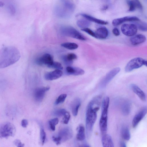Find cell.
Returning a JSON list of instances; mask_svg holds the SVG:
<instances>
[{
    "mask_svg": "<svg viewBox=\"0 0 147 147\" xmlns=\"http://www.w3.org/2000/svg\"><path fill=\"white\" fill-rule=\"evenodd\" d=\"M102 96L98 95L92 98L87 106L86 113V128L88 138L91 136L97 117V112L100 109Z\"/></svg>",
    "mask_w": 147,
    "mask_h": 147,
    "instance_id": "cell-1",
    "label": "cell"
},
{
    "mask_svg": "<svg viewBox=\"0 0 147 147\" xmlns=\"http://www.w3.org/2000/svg\"><path fill=\"white\" fill-rule=\"evenodd\" d=\"M20 57L18 49L12 46L3 47L0 50V68H4L18 61Z\"/></svg>",
    "mask_w": 147,
    "mask_h": 147,
    "instance_id": "cell-2",
    "label": "cell"
},
{
    "mask_svg": "<svg viewBox=\"0 0 147 147\" xmlns=\"http://www.w3.org/2000/svg\"><path fill=\"white\" fill-rule=\"evenodd\" d=\"M109 104V97H105L102 103L101 115L99 123L100 130L103 135L106 134L107 131L108 112Z\"/></svg>",
    "mask_w": 147,
    "mask_h": 147,
    "instance_id": "cell-3",
    "label": "cell"
},
{
    "mask_svg": "<svg viewBox=\"0 0 147 147\" xmlns=\"http://www.w3.org/2000/svg\"><path fill=\"white\" fill-rule=\"evenodd\" d=\"M61 31L63 35L66 36L82 40H85L86 39L82 34L71 26L62 27L61 28Z\"/></svg>",
    "mask_w": 147,
    "mask_h": 147,
    "instance_id": "cell-4",
    "label": "cell"
},
{
    "mask_svg": "<svg viewBox=\"0 0 147 147\" xmlns=\"http://www.w3.org/2000/svg\"><path fill=\"white\" fill-rule=\"evenodd\" d=\"M16 132L14 125L9 122L4 123L0 125V138H7L13 136Z\"/></svg>",
    "mask_w": 147,
    "mask_h": 147,
    "instance_id": "cell-5",
    "label": "cell"
},
{
    "mask_svg": "<svg viewBox=\"0 0 147 147\" xmlns=\"http://www.w3.org/2000/svg\"><path fill=\"white\" fill-rule=\"evenodd\" d=\"M143 65L147 66V61L140 57L134 58L130 60L127 64L125 67L126 72H129L132 70L140 67Z\"/></svg>",
    "mask_w": 147,
    "mask_h": 147,
    "instance_id": "cell-6",
    "label": "cell"
},
{
    "mask_svg": "<svg viewBox=\"0 0 147 147\" xmlns=\"http://www.w3.org/2000/svg\"><path fill=\"white\" fill-rule=\"evenodd\" d=\"M138 28L133 24H125L122 25L121 30L125 35L131 36L135 35L137 32Z\"/></svg>",
    "mask_w": 147,
    "mask_h": 147,
    "instance_id": "cell-7",
    "label": "cell"
},
{
    "mask_svg": "<svg viewBox=\"0 0 147 147\" xmlns=\"http://www.w3.org/2000/svg\"><path fill=\"white\" fill-rule=\"evenodd\" d=\"M120 68L119 67L115 68L109 72L102 80L100 84V86L105 87L108 83L120 71Z\"/></svg>",
    "mask_w": 147,
    "mask_h": 147,
    "instance_id": "cell-8",
    "label": "cell"
},
{
    "mask_svg": "<svg viewBox=\"0 0 147 147\" xmlns=\"http://www.w3.org/2000/svg\"><path fill=\"white\" fill-rule=\"evenodd\" d=\"M53 61L52 56L50 54L46 53L36 59V62L38 65H45L49 67Z\"/></svg>",
    "mask_w": 147,
    "mask_h": 147,
    "instance_id": "cell-9",
    "label": "cell"
},
{
    "mask_svg": "<svg viewBox=\"0 0 147 147\" xmlns=\"http://www.w3.org/2000/svg\"><path fill=\"white\" fill-rule=\"evenodd\" d=\"M55 15L58 17L61 18H67L69 17L71 14L70 12L62 6L57 5L54 9Z\"/></svg>",
    "mask_w": 147,
    "mask_h": 147,
    "instance_id": "cell-10",
    "label": "cell"
},
{
    "mask_svg": "<svg viewBox=\"0 0 147 147\" xmlns=\"http://www.w3.org/2000/svg\"><path fill=\"white\" fill-rule=\"evenodd\" d=\"M58 136L60 138L61 143L64 142L72 137V130L68 127L63 128L59 131Z\"/></svg>",
    "mask_w": 147,
    "mask_h": 147,
    "instance_id": "cell-11",
    "label": "cell"
},
{
    "mask_svg": "<svg viewBox=\"0 0 147 147\" xmlns=\"http://www.w3.org/2000/svg\"><path fill=\"white\" fill-rule=\"evenodd\" d=\"M49 87L39 88L36 89L34 92V97L35 100L38 102L41 101L43 99L46 92L49 90Z\"/></svg>",
    "mask_w": 147,
    "mask_h": 147,
    "instance_id": "cell-12",
    "label": "cell"
},
{
    "mask_svg": "<svg viewBox=\"0 0 147 147\" xmlns=\"http://www.w3.org/2000/svg\"><path fill=\"white\" fill-rule=\"evenodd\" d=\"M147 112V108L144 107L135 115L133 119L132 123V127L133 128L136 127L146 115Z\"/></svg>",
    "mask_w": 147,
    "mask_h": 147,
    "instance_id": "cell-13",
    "label": "cell"
},
{
    "mask_svg": "<svg viewBox=\"0 0 147 147\" xmlns=\"http://www.w3.org/2000/svg\"><path fill=\"white\" fill-rule=\"evenodd\" d=\"M62 75L63 72L61 70L56 69L46 73L45 75V78L47 80H53L59 78Z\"/></svg>",
    "mask_w": 147,
    "mask_h": 147,
    "instance_id": "cell-14",
    "label": "cell"
},
{
    "mask_svg": "<svg viewBox=\"0 0 147 147\" xmlns=\"http://www.w3.org/2000/svg\"><path fill=\"white\" fill-rule=\"evenodd\" d=\"M140 20L136 16H126L114 20L112 22V25L114 26H118L122 23L128 21H136Z\"/></svg>",
    "mask_w": 147,
    "mask_h": 147,
    "instance_id": "cell-15",
    "label": "cell"
},
{
    "mask_svg": "<svg viewBox=\"0 0 147 147\" xmlns=\"http://www.w3.org/2000/svg\"><path fill=\"white\" fill-rule=\"evenodd\" d=\"M146 40V36L142 34L134 35L130 39L131 44L134 45H138L145 42Z\"/></svg>",
    "mask_w": 147,
    "mask_h": 147,
    "instance_id": "cell-16",
    "label": "cell"
},
{
    "mask_svg": "<svg viewBox=\"0 0 147 147\" xmlns=\"http://www.w3.org/2000/svg\"><path fill=\"white\" fill-rule=\"evenodd\" d=\"M66 70L68 74L74 76L82 75L85 73L84 71L80 68L74 67L69 66L67 67Z\"/></svg>",
    "mask_w": 147,
    "mask_h": 147,
    "instance_id": "cell-17",
    "label": "cell"
},
{
    "mask_svg": "<svg viewBox=\"0 0 147 147\" xmlns=\"http://www.w3.org/2000/svg\"><path fill=\"white\" fill-rule=\"evenodd\" d=\"M131 87L134 92L142 100L146 101V96L145 93L138 86L134 84H132L131 85Z\"/></svg>",
    "mask_w": 147,
    "mask_h": 147,
    "instance_id": "cell-18",
    "label": "cell"
},
{
    "mask_svg": "<svg viewBox=\"0 0 147 147\" xmlns=\"http://www.w3.org/2000/svg\"><path fill=\"white\" fill-rule=\"evenodd\" d=\"M101 141L103 147H114V144L112 139L111 136L108 134H106L103 135Z\"/></svg>",
    "mask_w": 147,
    "mask_h": 147,
    "instance_id": "cell-19",
    "label": "cell"
},
{
    "mask_svg": "<svg viewBox=\"0 0 147 147\" xmlns=\"http://www.w3.org/2000/svg\"><path fill=\"white\" fill-rule=\"evenodd\" d=\"M95 33L97 38L100 39H106L109 35L107 29L105 27H101L98 28Z\"/></svg>",
    "mask_w": 147,
    "mask_h": 147,
    "instance_id": "cell-20",
    "label": "cell"
},
{
    "mask_svg": "<svg viewBox=\"0 0 147 147\" xmlns=\"http://www.w3.org/2000/svg\"><path fill=\"white\" fill-rule=\"evenodd\" d=\"M131 109V104L128 100H124L121 105V110L122 114L124 115H128Z\"/></svg>",
    "mask_w": 147,
    "mask_h": 147,
    "instance_id": "cell-21",
    "label": "cell"
},
{
    "mask_svg": "<svg viewBox=\"0 0 147 147\" xmlns=\"http://www.w3.org/2000/svg\"><path fill=\"white\" fill-rule=\"evenodd\" d=\"M80 15L89 21L93 22L98 24L106 25L108 24V22L107 21L98 19L88 14L81 13Z\"/></svg>",
    "mask_w": 147,
    "mask_h": 147,
    "instance_id": "cell-22",
    "label": "cell"
},
{
    "mask_svg": "<svg viewBox=\"0 0 147 147\" xmlns=\"http://www.w3.org/2000/svg\"><path fill=\"white\" fill-rule=\"evenodd\" d=\"M81 104V100L79 98L75 99L73 101L71 105V109L72 113L74 116H75L77 115Z\"/></svg>",
    "mask_w": 147,
    "mask_h": 147,
    "instance_id": "cell-23",
    "label": "cell"
},
{
    "mask_svg": "<svg viewBox=\"0 0 147 147\" xmlns=\"http://www.w3.org/2000/svg\"><path fill=\"white\" fill-rule=\"evenodd\" d=\"M77 139L80 141L84 140L85 138V128L82 125H80L77 128Z\"/></svg>",
    "mask_w": 147,
    "mask_h": 147,
    "instance_id": "cell-24",
    "label": "cell"
},
{
    "mask_svg": "<svg viewBox=\"0 0 147 147\" xmlns=\"http://www.w3.org/2000/svg\"><path fill=\"white\" fill-rule=\"evenodd\" d=\"M77 58V56L75 54L71 53L63 56V59L65 64L70 65L72 63L73 60L76 59Z\"/></svg>",
    "mask_w": 147,
    "mask_h": 147,
    "instance_id": "cell-25",
    "label": "cell"
},
{
    "mask_svg": "<svg viewBox=\"0 0 147 147\" xmlns=\"http://www.w3.org/2000/svg\"><path fill=\"white\" fill-rule=\"evenodd\" d=\"M62 6L72 12L75 9V5L70 0H60Z\"/></svg>",
    "mask_w": 147,
    "mask_h": 147,
    "instance_id": "cell-26",
    "label": "cell"
},
{
    "mask_svg": "<svg viewBox=\"0 0 147 147\" xmlns=\"http://www.w3.org/2000/svg\"><path fill=\"white\" fill-rule=\"evenodd\" d=\"M121 134L122 138L126 141L129 140L131 138V135L128 127L124 126L122 128L121 130Z\"/></svg>",
    "mask_w": 147,
    "mask_h": 147,
    "instance_id": "cell-27",
    "label": "cell"
},
{
    "mask_svg": "<svg viewBox=\"0 0 147 147\" xmlns=\"http://www.w3.org/2000/svg\"><path fill=\"white\" fill-rule=\"evenodd\" d=\"M90 24L89 21L86 19H80L78 20L77 22L78 26L82 28H88L90 26Z\"/></svg>",
    "mask_w": 147,
    "mask_h": 147,
    "instance_id": "cell-28",
    "label": "cell"
},
{
    "mask_svg": "<svg viewBox=\"0 0 147 147\" xmlns=\"http://www.w3.org/2000/svg\"><path fill=\"white\" fill-rule=\"evenodd\" d=\"M61 45L66 49L70 50L76 49L78 47V45L77 44L70 42L64 43L62 44Z\"/></svg>",
    "mask_w": 147,
    "mask_h": 147,
    "instance_id": "cell-29",
    "label": "cell"
},
{
    "mask_svg": "<svg viewBox=\"0 0 147 147\" xmlns=\"http://www.w3.org/2000/svg\"><path fill=\"white\" fill-rule=\"evenodd\" d=\"M136 22L135 24L137 28L140 30L143 31H146L147 30V25L146 23L143 22Z\"/></svg>",
    "mask_w": 147,
    "mask_h": 147,
    "instance_id": "cell-30",
    "label": "cell"
},
{
    "mask_svg": "<svg viewBox=\"0 0 147 147\" xmlns=\"http://www.w3.org/2000/svg\"><path fill=\"white\" fill-rule=\"evenodd\" d=\"M58 122L59 120L57 118L53 119L49 121V125L51 130L53 131L55 130V126L58 124Z\"/></svg>",
    "mask_w": 147,
    "mask_h": 147,
    "instance_id": "cell-31",
    "label": "cell"
},
{
    "mask_svg": "<svg viewBox=\"0 0 147 147\" xmlns=\"http://www.w3.org/2000/svg\"><path fill=\"white\" fill-rule=\"evenodd\" d=\"M67 95L66 94H62L60 95L56 100L55 104L57 105L60 103H61L64 102Z\"/></svg>",
    "mask_w": 147,
    "mask_h": 147,
    "instance_id": "cell-32",
    "label": "cell"
},
{
    "mask_svg": "<svg viewBox=\"0 0 147 147\" xmlns=\"http://www.w3.org/2000/svg\"><path fill=\"white\" fill-rule=\"evenodd\" d=\"M67 111L64 109H61L56 110L53 113V115L57 117H61L63 116Z\"/></svg>",
    "mask_w": 147,
    "mask_h": 147,
    "instance_id": "cell-33",
    "label": "cell"
},
{
    "mask_svg": "<svg viewBox=\"0 0 147 147\" xmlns=\"http://www.w3.org/2000/svg\"><path fill=\"white\" fill-rule=\"evenodd\" d=\"M49 67L60 70H62L63 69V67L61 63L55 61H53Z\"/></svg>",
    "mask_w": 147,
    "mask_h": 147,
    "instance_id": "cell-34",
    "label": "cell"
},
{
    "mask_svg": "<svg viewBox=\"0 0 147 147\" xmlns=\"http://www.w3.org/2000/svg\"><path fill=\"white\" fill-rule=\"evenodd\" d=\"M40 138L42 144L43 145L46 139V134L44 129L42 127L40 129Z\"/></svg>",
    "mask_w": 147,
    "mask_h": 147,
    "instance_id": "cell-35",
    "label": "cell"
},
{
    "mask_svg": "<svg viewBox=\"0 0 147 147\" xmlns=\"http://www.w3.org/2000/svg\"><path fill=\"white\" fill-rule=\"evenodd\" d=\"M127 3L129 6L128 11L130 12L133 11L136 8L132 0H127Z\"/></svg>",
    "mask_w": 147,
    "mask_h": 147,
    "instance_id": "cell-36",
    "label": "cell"
},
{
    "mask_svg": "<svg viewBox=\"0 0 147 147\" xmlns=\"http://www.w3.org/2000/svg\"><path fill=\"white\" fill-rule=\"evenodd\" d=\"M81 30L86 32L91 36L97 38L95 33L90 29L86 28L82 29Z\"/></svg>",
    "mask_w": 147,
    "mask_h": 147,
    "instance_id": "cell-37",
    "label": "cell"
},
{
    "mask_svg": "<svg viewBox=\"0 0 147 147\" xmlns=\"http://www.w3.org/2000/svg\"><path fill=\"white\" fill-rule=\"evenodd\" d=\"M63 116L64 117L63 119V122L64 123L67 124L69 120L70 117V115L69 112L67 111Z\"/></svg>",
    "mask_w": 147,
    "mask_h": 147,
    "instance_id": "cell-38",
    "label": "cell"
},
{
    "mask_svg": "<svg viewBox=\"0 0 147 147\" xmlns=\"http://www.w3.org/2000/svg\"><path fill=\"white\" fill-rule=\"evenodd\" d=\"M136 8L140 10H142L143 9L142 5L139 0H132Z\"/></svg>",
    "mask_w": 147,
    "mask_h": 147,
    "instance_id": "cell-39",
    "label": "cell"
},
{
    "mask_svg": "<svg viewBox=\"0 0 147 147\" xmlns=\"http://www.w3.org/2000/svg\"><path fill=\"white\" fill-rule=\"evenodd\" d=\"M52 138L53 141L57 145H59L61 144V140L58 136L57 137L53 136Z\"/></svg>",
    "mask_w": 147,
    "mask_h": 147,
    "instance_id": "cell-40",
    "label": "cell"
},
{
    "mask_svg": "<svg viewBox=\"0 0 147 147\" xmlns=\"http://www.w3.org/2000/svg\"><path fill=\"white\" fill-rule=\"evenodd\" d=\"M8 9L11 14H14L16 12V9L15 7L12 5H10L8 7Z\"/></svg>",
    "mask_w": 147,
    "mask_h": 147,
    "instance_id": "cell-41",
    "label": "cell"
},
{
    "mask_svg": "<svg viewBox=\"0 0 147 147\" xmlns=\"http://www.w3.org/2000/svg\"><path fill=\"white\" fill-rule=\"evenodd\" d=\"M14 143L15 145L18 147H22L24 146L23 144L20 141L18 140H16L14 142Z\"/></svg>",
    "mask_w": 147,
    "mask_h": 147,
    "instance_id": "cell-42",
    "label": "cell"
},
{
    "mask_svg": "<svg viewBox=\"0 0 147 147\" xmlns=\"http://www.w3.org/2000/svg\"><path fill=\"white\" fill-rule=\"evenodd\" d=\"M112 32L113 34L115 36H118L120 34L119 29L116 28H115L113 29Z\"/></svg>",
    "mask_w": 147,
    "mask_h": 147,
    "instance_id": "cell-43",
    "label": "cell"
},
{
    "mask_svg": "<svg viewBox=\"0 0 147 147\" xmlns=\"http://www.w3.org/2000/svg\"><path fill=\"white\" fill-rule=\"evenodd\" d=\"M28 124V121L26 119H23L21 121V125L24 127H26Z\"/></svg>",
    "mask_w": 147,
    "mask_h": 147,
    "instance_id": "cell-44",
    "label": "cell"
},
{
    "mask_svg": "<svg viewBox=\"0 0 147 147\" xmlns=\"http://www.w3.org/2000/svg\"><path fill=\"white\" fill-rule=\"evenodd\" d=\"M120 145L121 147H126V146L125 144L123 142H121L120 143Z\"/></svg>",
    "mask_w": 147,
    "mask_h": 147,
    "instance_id": "cell-45",
    "label": "cell"
},
{
    "mask_svg": "<svg viewBox=\"0 0 147 147\" xmlns=\"http://www.w3.org/2000/svg\"><path fill=\"white\" fill-rule=\"evenodd\" d=\"M108 6L107 5L103 6L102 8V10H105L108 9Z\"/></svg>",
    "mask_w": 147,
    "mask_h": 147,
    "instance_id": "cell-46",
    "label": "cell"
},
{
    "mask_svg": "<svg viewBox=\"0 0 147 147\" xmlns=\"http://www.w3.org/2000/svg\"><path fill=\"white\" fill-rule=\"evenodd\" d=\"M4 5L3 3L2 2L0 1V7H3Z\"/></svg>",
    "mask_w": 147,
    "mask_h": 147,
    "instance_id": "cell-47",
    "label": "cell"
}]
</instances>
